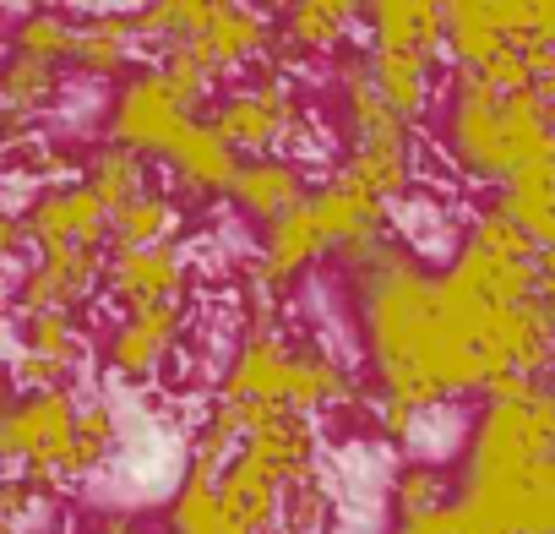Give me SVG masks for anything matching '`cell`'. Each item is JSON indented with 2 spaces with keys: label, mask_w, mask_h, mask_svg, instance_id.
I'll use <instances>...</instances> for the list:
<instances>
[{
  "label": "cell",
  "mask_w": 555,
  "mask_h": 534,
  "mask_svg": "<svg viewBox=\"0 0 555 534\" xmlns=\"http://www.w3.org/2000/svg\"><path fill=\"white\" fill-rule=\"evenodd\" d=\"M349 290H354V317H360V344H365L376 398L430 415L447 398L485 387V366L447 328L436 274L414 245L392 240L382 256L354 267Z\"/></svg>",
  "instance_id": "cell-1"
},
{
  "label": "cell",
  "mask_w": 555,
  "mask_h": 534,
  "mask_svg": "<svg viewBox=\"0 0 555 534\" xmlns=\"http://www.w3.org/2000/svg\"><path fill=\"white\" fill-rule=\"evenodd\" d=\"M441 148L452 169L501 191L512 175L555 164V115L533 88L495 93L479 72L452 66L441 104Z\"/></svg>",
  "instance_id": "cell-2"
},
{
  "label": "cell",
  "mask_w": 555,
  "mask_h": 534,
  "mask_svg": "<svg viewBox=\"0 0 555 534\" xmlns=\"http://www.w3.org/2000/svg\"><path fill=\"white\" fill-rule=\"evenodd\" d=\"M555 458V382H528L512 398H485L468 431L463 474H528Z\"/></svg>",
  "instance_id": "cell-3"
},
{
  "label": "cell",
  "mask_w": 555,
  "mask_h": 534,
  "mask_svg": "<svg viewBox=\"0 0 555 534\" xmlns=\"http://www.w3.org/2000/svg\"><path fill=\"white\" fill-rule=\"evenodd\" d=\"M207 126L250 164V158H272L278 148H295L311 137V115H306V99L295 88V72L289 66H261L250 82L218 93Z\"/></svg>",
  "instance_id": "cell-4"
},
{
  "label": "cell",
  "mask_w": 555,
  "mask_h": 534,
  "mask_svg": "<svg viewBox=\"0 0 555 534\" xmlns=\"http://www.w3.org/2000/svg\"><path fill=\"white\" fill-rule=\"evenodd\" d=\"M77 415H82V404L72 398V387L17 398L0 415V453H7V469H23L39 485H66Z\"/></svg>",
  "instance_id": "cell-5"
},
{
  "label": "cell",
  "mask_w": 555,
  "mask_h": 534,
  "mask_svg": "<svg viewBox=\"0 0 555 534\" xmlns=\"http://www.w3.org/2000/svg\"><path fill=\"white\" fill-rule=\"evenodd\" d=\"M191 126H196V115L175 99V88L164 82L158 66H142L126 82H115L109 120H104L109 142H120V148H131L142 158H169Z\"/></svg>",
  "instance_id": "cell-6"
},
{
  "label": "cell",
  "mask_w": 555,
  "mask_h": 534,
  "mask_svg": "<svg viewBox=\"0 0 555 534\" xmlns=\"http://www.w3.org/2000/svg\"><path fill=\"white\" fill-rule=\"evenodd\" d=\"M104 279H109V251H82V245L39 251V256L23 267L12 301H17V317H34V312H77L82 301H93V290H104Z\"/></svg>",
  "instance_id": "cell-7"
},
{
  "label": "cell",
  "mask_w": 555,
  "mask_h": 534,
  "mask_svg": "<svg viewBox=\"0 0 555 534\" xmlns=\"http://www.w3.org/2000/svg\"><path fill=\"white\" fill-rule=\"evenodd\" d=\"M185 344V306H147L126 312L104 339V366L120 382H153Z\"/></svg>",
  "instance_id": "cell-8"
},
{
  "label": "cell",
  "mask_w": 555,
  "mask_h": 534,
  "mask_svg": "<svg viewBox=\"0 0 555 534\" xmlns=\"http://www.w3.org/2000/svg\"><path fill=\"white\" fill-rule=\"evenodd\" d=\"M23 224H28L34 251H66V245L109 251V213L82 180L77 186H44L23 207Z\"/></svg>",
  "instance_id": "cell-9"
},
{
  "label": "cell",
  "mask_w": 555,
  "mask_h": 534,
  "mask_svg": "<svg viewBox=\"0 0 555 534\" xmlns=\"http://www.w3.org/2000/svg\"><path fill=\"white\" fill-rule=\"evenodd\" d=\"M185 284H191V262L180 245H153V251H126L109 256V279L104 295L126 312H147V306H185Z\"/></svg>",
  "instance_id": "cell-10"
},
{
  "label": "cell",
  "mask_w": 555,
  "mask_h": 534,
  "mask_svg": "<svg viewBox=\"0 0 555 534\" xmlns=\"http://www.w3.org/2000/svg\"><path fill=\"white\" fill-rule=\"evenodd\" d=\"M317 262H327V240H322V229H317V213H311V196L295 207V213H284L278 224H267L261 229V240H256V251H250V274L272 290V295H284L289 284H300Z\"/></svg>",
  "instance_id": "cell-11"
},
{
  "label": "cell",
  "mask_w": 555,
  "mask_h": 534,
  "mask_svg": "<svg viewBox=\"0 0 555 534\" xmlns=\"http://www.w3.org/2000/svg\"><path fill=\"white\" fill-rule=\"evenodd\" d=\"M338 180L376 196L382 207L403 202L420 180V137L414 131H392V137H376V142H354L338 153Z\"/></svg>",
  "instance_id": "cell-12"
},
{
  "label": "cell",
  "mask_w": 555,
  "mask_h": 534,
  "mask_svg": "<svg viewBox=\"0 0 555 534\" xmlns=\"http://www.w3.org/2000/svg\"><path fill=\"white\" fill-rule=\"evenodd\" d=\"M311 191H317V186L306 180V164H300V158L272 153V158H250V164H240V180H234L229 202H234L240 218H250V224L267 229V224L284 218V213H295Z\"/></svg>",
  "instance_id": "cell-13"
},
{
  "label": "cell",
  "mask_w": 555,
  "mask_h": 534,
  "mask_svg": "<svg viewBox=\"0 0 555 534\" xmlns=\"http://www.w3.org/2000/svg\"><path fill=\"white\" fill-rule=\"evenodd\" d=\"M272 23H278V50L272 55H284V66H295L306 55L338 61L349 50L360 7H344V0H300V7H284Z\"/></svg>",
  "instance_id": "cell-14"
},
{
  "label": "cell",
  "mask_w": 555,
  "mask_h": 534,
  "mask_svg": "<svg viewBox=\"0 0 555 534\" xmlns=\"http://www.w3.org/2000/svg\"><path fill=\"white\" fill-rule=\"evenodd\" d=\"M240 164H245V158H240L207 120H196V126L180 137V148L164 158L175 191L191 196V202H218V196H229L234 180H240Z\"/></svg>",
  "instance_id": "cell-15"
},
{
  "label": "cell",
  "mask_w": 555,
  "mask_h": 534,
  "mask_svg": "<svg viewBox=\"0 0 555 534\" xmlns=\"http://www.w3.org/2000/svg\"><path fill=\"white\" fill-rule=\"evenodd\" d=\"M196 50L223 72V77H234V72H261L267 66V55L278 50V23L267 17V12H250V7H229V0H218V12H212V28L196 39Z\"/></svg>",
  "instance_id": "cell-16"
},
{
  "label": "cell",
  "mask_w": 555,
  "mask_h": 534,
  "mask_svg": "<svg viewBox=\"0 0 555 534\" xmlns=\"http://www.w3.org/2000/svg\"><path fill=\"white\" fill-rule=\"evenodd\" d=\"M365 61H371V82H376V93L387 99V110H392L403 126L420 131L425 115H430V104H436V93H441L436 61L420 55V50H365Z\"/></svg>",
  "instance_id": "cell-17"
},
{
  "label": "cell",
  "mask_w": 555,
  "mask_h": 534,
  "mask_svg": "<svg viewBox=\"0 0 555 534\" xmlns=\"http://www.w3.org/2000/svg\"><path fill=\"white\" fill-rule=\"evenodd\" d=\"M354 371L322 344V339H300L295 344V360H289V415L311 420V415H327V409H344L354 404Z\"/></svg>",
  "instance_id": "cell-18"
},
{
  "label": "cell",
  "mask_w": 555,
  "mask_h": 534,
  "mask_svg": "<svg viewBox=\"0 0 555 534\" xmlns=\"http://www.w3.org/2000/svg\"><path fill=\"white\" fill-rule=\"evenodd\" d=\"M360 23L371 34V50H420L430 61L447 50V7H430V0H382V7H360Z\"/></svg>",
  "instance_id": "cell-19"
},
{
  "label": "cell",
  "mask_w": 555,
  "mask_h": 534,
  "mask_svg": "<svg viewBox=\"0 0 555 534\" xmlns=\"http://www.w3.org/2000/svg\"><path fill=\"white\" fill-rule=\"evenodd\" d=\"M261 474H272L278 485H300V480H311L317 469H322V442H317V425L311 420H300V415H284V420H272V425H261L245 447H240Z\"/></svg>",
  "instance_id": "cell-20"
},
{
  "label": "cell",
  "mask_w": 555,
  "mask_h": 534,
  "mask_svg": "<svg viewBox=\"0 0 555 534\" xmlns=\"http://www.w3.org/2000/svg\"><path fill=\"white\" fill-rule=\"evenodd\" d=\"M137 28H131V12H88L77 17V55L72 66L93 82H126L131 77V61H137Z\"/></svg>",
  "instance_id": "cell-21"
},
{
  "label": "cell",
  "mask_w": 555,
  "mask_h": 534,
  "mask_svg": "<svg viewBox=\"0 0 555 534\" xmlns=\"http://www.w3.org/2000/svg\"><path fill=\"white\" fill-rule=\"evenodd\" d=\"M218 501L245 534H278L284 529V485L261 474L245 453L218 474Z\"/></svg>",
  "instance_id": "cell-22"
},
{
  "label": "cell",
  "mask_w": 555,
  "mask_h": 534,
  "mask_svg": "<svg viewBox=\"0 0 555 534\" xmlns=\"http://www.w3.org/2000/svg\"><path fill=\"white\" fill-rule=\"evenodd\" d=\"M55 99H61V66H44L12 50L7 66H0V126L23 137Z\"/></svg>",
  "instance_id": "cell-23"
},
{
  "label": "cell",
  "mask_w": 555,
  "mask_h": 534,
  "mask_svg": "<svg viewBox=\"0 0 555 534\" xmlns=\"http://www.w3.org/2000/svg\"><path fill=\"white\" fill-rule=\"evenodd\" d=\"M175 234H180V202L169 191H142L137 202L109 213V256L175 245Z\"/></svg>",
  "instance_id": "cell-24"
},
{
  "label": "cell",
  "mask_w": 555,
  "mask_h": 534,
  "mask_svg": "<svg viewBox=\"0 0 555 534\" xmlns=\"http://www.w3.org/2000/svg\"><path fill=\"white\" fill-rule=\"evenodd\" d=\"M501 50H512V39L495 23V0H457L447 7V55L463 72H485Z\"/></svg>",
  "instance_id": "cell-25"
},
{
  "label": "cell",
  "mask_w": 555,
  "mask_h": 534,
  "mask_svg": "<svg viewBox=\"0 0 555 534\" xmlns=\"http://www.w3.org/2000/svg\"><path fill=\"white\" fill-rule=\"evenodd\" d=\"M212 12H218V0H158V7H137L131 12V28H137L142 50L169 55L180 44H196L212 28Z\"/></svg>",
  "instance_id": "cell-26"
},
{
  "label": "cell",
  "mask_w": 555,
  "mask_h": 534,
  "mask_svg": "<svg viewBox=\"0 0 555 534\" xmlns=\"http://www.w3.org/2000/svg\"><path fill=\"white\" fill-rule=\"evenodd\" d=\"M495 207L544 251V245L555 240V164H539V169L512 175V180L495 191Z\"/></svg>",
  "instance_id": "cell-27"
},
{
  "label": "cell",
  "mask_w": 555,
  "mask_h": 534,
  "mask_svg": "<svg viewBox=\"0 0 555 534\" xmlns=\"http://www.w3.org/2000/svg\"><path fill=\"white\" fill-rule=\"evenodd\" d=\"M82 186L104 202V213H120L126 202H137L147 186V158L120 148V142H99L88 158H82Z\"/></svg>",
  "instance_id": "cell-28"
},
{
  "label": "cell",
  "mask_w": 555,
  "mask_h": 534,
  "mask_svg": "<svg viewBox=\"0 0 555 534\" xmlns=\"http://www.w3.org/2000/svg\"><path fill=\"white\" fill-rule=\"evenodd\" d=\"M169 534H245L223 501H218V480L202 469L180 474V491L169 496Z\"/></svg>",
  "instance_id": "cell-29"
},
{
  "label": "cell",
  "mask_w": 555,
  "mask_h": 534,
  "mask_svg": "<svg viewBox=\"0 0 555 534\" xmlns=\"http://www.w3.org/2000/svg\"><path fill=\"white\" fill-rule=\"evenodd\" d=\"M17 349L23 355H39V360H50L61 371H77L88 360V339H82V328H77L72 312H34V317H23Z\"/></svg>",
  "instance_id": "cell-30"
},
{
  "label": "cell",
  "mask_w": 555,
  "mask_h": 534,
  "mask_svg": "<svg viewBox=\"0 0 555 534\" xmlns=\"http://www.w3.org/2000/svg\"><path fill=\"white\" fill-rule=\"evenodd\" d=\"M387 501H392L398 523H414V518H430V512L452 507V501H457V485L447 480V469H436V463H420V458H414V463H403V469L392 474Z\"/></svg>",
  "instance_id": "cell-31"
},
{
  "label": "cell",
  "mask_w": 555,
  "mask_h": 534,
  "mask_svg": "<svg viewBox=\"0 0 555 534\" xmlns=\"http://www.w3.org/2000/svg\"><path fill=\"white\" fill-rule=\"evenodd\" d=\"M115 447H120V415H115L104 398L82 404V415H77V442H72V469H66V485H72V480H88V474H99V469L115 458Z\"/></svg>",
  "instance_id": "cell-32"
},
{
  "label": "cell",
  "mask_w": 555,
  "mask_h": 534,
  "mask_svg": "<svg viewBox=\"0 0 555 534\" xmlns=\"http://www.w3.org/2000/svg\"><path fill=\"white\" fill-rule=\"evenodd\" d=\"M12 50L34 55L44 66H72V55H77V17H66V12H28L12 28Z\"/></svg>",
  "instance_id": "cell-33"
},
{
  "label": "cell",
  "mask_w": 555,
  "mask_h": 534,
  "mask_svg": "<svg viewBox=\"0 0 555 534\" xmlns=\"http://www.w3.org/2000/svg\"><path fill=\"white\" fill-rule=\"evenodd\" d=\"M338 518V496H333V480L327 469H317L311 480L289 485L284 491V529H306V534H327Z\"/></svg>",
  "instance_id": "cell-34"
},
{
  "label": "cell",
  "mask_w": 555,
  "mask_h": 534,
  "mask_svg": "<svg viewBox=\"0 0 555 534\" xmlns=\"http://www.w3.org/2000/svg\"><path fill=\"white\" fill-rule=\"evenodd\" d=\"M371 409H376V431L387 436V442H414L420 436V409H409V404H392V398H371Z\"/></svg>",
  "instance_id": "cell-35"
},
{
  "label": "cell",
  "mask_w": 555,
  "mask_h": 534,
  "mask_svg": "<svg viewBox=\"0 0 555 534\" xmlns=\"http://www.w3.org/2000/svg\"><path fill=\"white\" fill-rule=\"evenodd\" d=\"M528 77H533V93L544 104H555V44H528Z\"/></svg>",
  "instance_id": "cell-36"
},
{
  "label": "cell",
  "mask_w": 555,
  "mask_h": 534,
  "mask_svg": "<svg viewBox=\"0 0 555 534\" xmlns=\"http://www.w3.org/2000/svg\"><path fill=\"white\" fill-rule=\"evenodd\" d=\"M28 245H34V240H28V224H23L17 213H7V207H0V267H7V262H17Z\"/></svg>",
  "instance_id": "cell-37"
},
{
  "label": "cell",
  "mask_w": 555,
  "mask_h": 534,
  "mask_svg": "<svg viewBox=\"0 0 555 534\" xmlns=\"http://www.w3.org/2000/svg\"><path fill=\"white\" fill-rule=\"evenodd\" d=\"M392 534H463V518H457V507H441V512H430V518L392 523Z\"/></svg>",
  "instance_id": "cell-38"
},
{
  "label": "cell",
  "mask_w": 555,
  "mask_h": 534,
  "mask_svg": "<svg viewBox=\"0 0 555 534\" xmlns=\"http://www.w3.org/2000/svg\"><path fill=\"white\" fill-rule=\"evenodd\" d=\"M528 44H555V0H533V12H528Z\"/></svg>",
  "instance_id": "cell-39"
},
{
  "label": "cell",
  "mask_w": 555,
  "mask_h": 534,
  "mask_svg": "<svg viewBox=\"0 0 555 534\" xmlns=\"http://www.w3.org/2000/svg\"><path fill=\"white\" fill-rule=\"evenodd\" d=\"M88 534H142V523L131 512H93L88 518Z\"/></svg>",
  "instance_id": "cell-40"
},
{
  "label": "cell",
  "mask_w": 555,
  "mask_h": 534,
  "mask_svg": "<svg viewBox=\"0 0 555 534\" xmlns=\"http://www.w3.org/2000/svg\"><path fill=\"white\" fill-rule=\"evenodd\" d=\"M539 274H544V279H555V240L539 251Z\"/></svg>",
  "instance_id": "cell-41"
},
{
  "label": "cell",
  "mask_w": 555,
  "mask_h": 534,
  "mask_svg": "<svg viewBox=\"0 0 555 534\" xmlns=\"http://www.w3.org/2000/svg\"><path fill=\"white\" fill-rule=\"evenodd\" d=\"M544 306H550V317H555V279H544Z\"/></svg>",
  "instance_id": "cell-42"
},
{
  "label": "cell",
  "mask_w": 555,
  "mask_h": 534,
  "mask_svg": "<svg viewBox=\"0 0 555 534\" xmlns=\"http://www.w3.org/2000/svg\"><path fill=\"white\" fill-rule=\"evenodd\" d=\"M278 534H306V529H278Z\"/></svg>",
  "instance_id": "cell-43"
},
{
  "label": "cell",
  "mask_w": 555,
  "mask_h": 534,
  "mask_svg": "<svg viewBox=\"0 0 555 534\" xmlns=\"http://www.w3.org/2000/svg\"><path fill=\"white\" fill-rule=\"evenodd\" d=\"M0 534H17V529H0Z\"/></svg>",
  "instance_id": "cell-44"
},
{
  "label": "cell",
  "mask_w": 555,
  "mask_h": 534,
  "mask_svg": "<svg viewBox=\"0 0 555 534\" xmlns=\"http://www.w3.org/2000/svg\"><path fill=\"white\" fill-rule=\"evenodd\" d=\"M550 115H555V104H550Z\"/></svg>",
  "instance_id": "cell-45"
}]
</instances>
